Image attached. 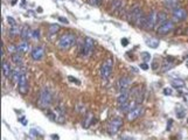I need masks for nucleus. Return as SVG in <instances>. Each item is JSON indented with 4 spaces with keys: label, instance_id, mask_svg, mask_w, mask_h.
I'll list each match as a JSON object with an SVG mask.
<instances>
[{
    "label": "nucleus",
    "instance_id": "f257e3e1",
    "mask_svg": "<svg viewBox=\"0 0 188 140\" xmlns=\"http://www.w3.org/2000/svg\"><path fill=\"white\" fill-rule=\"evenodd\" d=\"M128 21L135 25V26H139V27L144 28L145 22H146V15L143 13V9L140 8L139 5H135L131 8V11L128 13Z\"/></svg>",
    "mask_w": 188,
    "mask_h": 140
},
{
    "label": "nucleus",
    "instance_id": "f03ea898",
    "mask_svg": "<svg viewBox=\"0 0 188 140\" xmlns=\"http://www.w3.org/2000/svg\"><path fill=\"white\" fill-rule=\"evenodd\" d=\"M76 43V35L71 33H64L62 34L57 40V47L61 50H68Z\"/></svg>",
    "mask_w": 188,
    "mask_h": 140
},
{
    "label": "nucleus",
    "instance_id": "7ed1b4c3",
    "mask_svg": "<svg viewBox=\"0 0 188 140\" xmlns=\"http://www.w3.org/2000/svg\"><path fill=\"white\" fill-rule=\"evenodd\" d=\"M53 103V95L50 90L47 88H43L40 91L38 99V106L40 109H48Z\"/></svg>",
    "mask_w": 188,
    "mask_h": 140
},
{
    "label": "nucleus",
    "instance_id": "20e7f679",
    "mask_svg": "<svg viewBox=\"0 0 188 140\" xmlns=\"http://www.w3.org/2000/svg\"><path fill=\"white\" fill-rule=\"evenodd\" d=\"M113 69V61L111 59H108L106 61H104V63L101 67V77L102 80H108L110 77V75L112 73Z\"/></svg>",
    "mask_w": 188,
    "mask_h": 140
},
{
    "label": "nucleus",
    "instance_id": "39448f33",
    "mask_svg": "<svg viewBox=\"0 0 188 140\" xmlns=\"http://www.w3.org/2000/svg\"><path fill=\"white\" fill-rule=\"evenodd\" d=\"M121 126H123V119L121 117H116V118H113L109 123V125H108V133L110 135H115V134L118 133V131L121 128Z\"/></svg>",
    "mask_w": 188,
    "mask_h": 140
},
{
    "label": "nucleus",
    "instance_id": "423d86ee",
    "mask_svg": "<svg viewBox=\"0 0 188 140\" xmlns=\"http://www.w3.org/2000/svg\"><path fill=\"white\" fill-rule=\"evenodd\" d=\"M157 23H158V13L152 11V12H150L149 14L146 15V22H145L144 28L147 30H151L156 27Z\"/></svg>",
    "mask_w": 188,
    "mask_h": 140
},
{
    "label": "nucleus",
    "instance_id": "0eeeda50",
    "mask_svg": "<svg viewBox=\"0 0 188 140\" xmlns=\"http://www.w3.org/2000/svg\"><path fill=\"white\" fill-rule=\"evenodd\" d=\"M144 113V106L142 104H137L132 110L128 113V121H133L137 120L138 118H140Z\"/></svg>",
    "mask_w": 188,
    "mask_h": 140
},
{
    "label": "nucleus",
    "instance_id": "6e6552de",
    "mask_svg": "<svg viewBox=\"0 0 188 140\" xmlns=\"http://www.w3.org/2000/svg\"><path fill=\"white\" fill-rule=\"evenodd\" d=\"M18 90L21 95H27L28 90H29V87H28V80H27V74L26 71L21 75L20 80L18 82Z\"/></svg>",
    "mask_w": 188,
    "mask_h": 140
},
{
    "label": "nucleus",
    "instance_id": "1a4fd4ad",
    "mask_svg": "<svg viewBox=\"0 0 188 140\" xmlns=\"http://www.w3.org/2000/svg\"><path fill=\"white\" fill-rule=\"evenodd\" d=\"M94 47H95V41L91 37H85L84 39V42H83V49H82L83 56H89L91 53L94 52Z\"/></svg>",
    "mask_w": 188,
    "mask_h": 140
},
{
    "label": "nucleus",
    "instance_id": "9d476101",
    "mask_svg": "<svg viewBox=\"0 0 188 140\" xmlns=\"http://www.w3.org/2000/svg\"><path fill=\"white\" fill-rule=\"evenodd\" d=\"M174 29V22L173 21H167L164 22L162 25H160L158 27V34L159 35H166V34H168V33H171L172 30Z\"/></svg>",
    "mask_w": 188,
    "mask_h": 140
},
{
    "label": "nucleus",
    "instance_id": "9b49d317",
    "mask_svg": "<svg viewBox=\"0 0 188 140\" xmlns=\"http://www.w3.org/2000/svg\"><path fill=\"white\" fill-rule=\"evenodd\" d=\"M187 18V12L183 9V8H175L172 12V19H173V22H180L182 20H185Z\"/></svg>",
    "mask_w": 188,
    "mask_h": 140
},
{
    "label": "nucleus",
    "instance_id": "f8f14e48",
    "mask_svg": "<svg viewBox=\"0 0 188 140\" xmlns=\"http://www.w3.org/2000/svg\"><path fill=\"white\" fill-rule=\"evenodd\" d=\"M49 116H50V118L53 119V120L60 123V124H63V123L66 121L64 114H63L59 109H56V110H54V111H50V112H49Z\"/></svg>",
    "mask_w": 188,
    "mask_h": 140
},
{
    "label": "nucleus",
    "instance_id": "ddd939ff",
    "mask_svg": "<svg viewBox=\"0 0 188 140\" xmlns=\"http://www.w3.org/2000/svg\"><path fill=\"white\" fill-rule=\"evenodd\" d=\"M124 0H112V4H111V9L112 12L117 13V14H121L124 9Z\"/></svg>",
    "mask_w": 188,
    "mask_h": 140
},
{
    "label": "nucleus",
    "instance_id": "4468645a",
    "mask_svg": "<svg viewBox=\"0 0 188 140\" xmlns=\"http://www.w3.org/2000/svg\"><path fill=\"white\" fill-rule=\"evenodd\" d=\"M130 85H131V81L128 77H121L119 82H118V87H119V91L121 92H126L130 89Z\"/></svg>",
    "mask_w": 188,
    "mask_h": 140
},
{
    "label": "nucleus",
    "instance_id": "2eb2a0df",
    "mask_svg": "<svg viewBox=\"0 0 188 140\" xmlns=\"http://www.w3.org/2000/svg\"><path fill=\"white\" fill-rule=\"evenodd\" d=\"M30 55H32V57H33L34 61H40V60L43 59V56H45V50L41 47H35V48H33Z\"/></svg>",
    "mask_w": 188,
    "mask_h": 140
},
{
    "label": "nucleus",
    "instance_id": "dca6fc26",
    "mask_svg": "<svg viewBox=\"0 0 188 140\" xmlns=\"http://www.w3.org/2000/svg\"><path fill=\"white\" fill-rule=\"evenodd\" d=\"M12 73H13V70H12V68H11V64L8 63L7 61H2V74L5 77H12Z\"/></svg>",
    "mask_w": 188,
    "mask_h": 140
},
{
    "label": "nucleus",
    "instance_id": "f3484780",
    "mask_svg": "<svg viewBox=\"0 0 188 140\" xmlns=\"http://www.w3.org/2000/svg\"><path fill=\"white\" fill-rule=\"evenodd\" d=\"M29 50V43L23 40L19 44H16V52L18 53H27Z\"/></svg>",
    "mask_w": 188,
    "mask_h": 140
},
{
    "label": "nucleus",
    "instance_id": "a211bd4d",
    "mask_svg": "<svg viewBox=\"0 0 188 140\" xmlns=\"http://www.w3.org/2000/svg\"><path fill=\"white\" fill-rule=\"evenodd\" d=\"M11 59H12V61H13V63H15L16 66H21L22 64V56L20 55V53H13L12 55H11Z\"/></svg>",
    "mask_w": 188,
    "mask_h": 140
},
{
    "label": "nucleus",
    "instance_id": "6ab92c4d",
    "mask_svg": "<svg viewBox=\"0 0 188 140\" xmlns=\"http://www.w3.org/2000/svg\"><path fill=\"white\" fill-rule=\"evenodd\" d=\"M128 97H130V92H128V91H126V92H121V95L117 98V103H118V105H121V104L128 102Z\"/></svg>",
    "mask_w": 188,
    "mask_h": 140
},
{
    "label": "nucleus",
    "instance_id": "aec40b11",
    "mask_svg": "<svg viewBox=\"0 0 188 140\" xmlns=\"http://www.w3.org/2000/svg\"><path fill=\"white\" fill-rule=\"evenodd\" d=\"M23 73H25V71L21 70V69H19V68L14 69V70H13V73H12V80H13V82H14V83L19 82L20 77H21V75H22Z\"/></svg>",
    "mask_w": 188,
    "mask_h": 140
},
{
    "label": "nucleus",
    "instance_id": "412c9836",
    "mask_svg": "<svg viewBox=\"0 0 188 140\" xmlns=\"http://www.w3.org/2000/svg\"><path fill=\"white\" fill-rule=\"evenodd\" d=\"M30 36H33V33H30V29L28 26H23V28L21 29V37L23 40L27 41V39H29Z\"/></svg>",
    "mask_w": 188,
    "mask_h": 140
},
{
    "label": "nucleus",
    "instance_id": "4be33fe9",
    "mask_svg": "<svg viewBox=\"0 0 188 140\" xmlns=\"http://www.w3.org/2000/svg\"><path fill=\"white\" fill-rule=\"evenodd\" d=\"M185 85H186V83L183 80H180V78H175L172 81V87L175 89H182L185 88Z\"/></svg>",
    "mask_w": 188,
    "mask_h": 140
},
{
    "label": "nucleus",
    "instance_id": "5701e85b",
    "mask_svg": "<svg viewBox=\"0 0 188 140\" xmlns=\"http://www.w3.org/2000/svg\"><path fill=\"white\" fill-rule=\"evenodd\" d=\"M18 35H21V29L19 28V26H14L9 28V37H15Z\"/></svg>",
    "mask_w": 188,
    "mask_h": 140
},
{
    "label": "nucleus",
    "instance_id": "b1692460",
    "mask_svg": "<svg viewBox=\"0 0 188 140\" xmlns=\"http://www.w3.org/2000/svg\"><path fill=\"white\" fill-rule=\"evenodd\" d=\"M59 29H60V26H59L57 23H50V25L48 26V33H49L50 35L56 34Z\"/></svg>",
    "mask_w": 188,
    "mask_h": 140
},
{
    "label": "nucleus",
    "instance_id": "393cba45",
    "mask_svg": "<svg viewBox=\"0 0 188 140\" xmlns=\"http://www.w3.org/2000/svg\"><path fill=\"white\" fill-rule=\"evenodd\" d=\"M171 59H167L164 62V66H162V71L164 73H166V71H168L169 69H172L174 67V63H173V61H169Z\"/></svg>",
    "mask_w": 188,
    "mask_h": 140
},
{
    "label": "nucleus",
    "instance_id": "a878e982",
    "mask_svg": "<svg viewBox=\"0 0 188 140\" xmlns=\"http://www.w3.org/2000/svg\"><path fill=\"white\" fill-rule=\"evenodd\" d=\"M146 44H147L149 47H151V48H158L159 40L151 37V39H147V40H146Z\"/></svg>",
    "mask_w": 188,
    "mask_h": 140
},
{
    "label": "nucleus",
    "instance_id": "bb28decb",
    "mask_svg": "<svg viewBox=\"0 0 188 140\" xmlns=\"http://www.w3.org/2000/svg\"><path fill=\"white\" fill-rule=\"evenodd\" d=\"M165 5L167 8H173V9H175V8H178L179 6H178V0H166L165 1Z\"/></svg>",
    "mask_w": 188,
    "mask_h": 140
},
{
    "label": "nucleus",
    "instance_id": "cd10ccee",
    "mask_svg": "<svg viewBox=\"0 0 188 140\" xmlns=\"http://www.w3.org/2000/svg\"><path fill=\"white\" fill-rule=\"evenodd\" d=\"M167 21V14L166 13H158V23L159 25H162L164 22Z\"/></svg>",
    "mask_w": 188,
    "mask_h": 140
},
{
    "label": "nucleus",
    "instance_id": "c85d7f7f",
    "mask_svg": "<svg viewBox=\"0 0 188 140\" xmlns=\"http://www.w3.org/2000/svg\"><path fill=\"white\" fill-rule=\"evenodd\" d=\"M176 116H178V118H183L186 116V111H185V109L182 106H178V109H176Z\"/></svg>",
    "mask_w": 188,
    "mask_h": 140
},
{
    "label": "nucleus",
    "instance_id": "c756f323",
    "mask_svg": "<svg viewBox=\"0 0 188 140\" xmlns=\"http://www.w3.org/2000/svg\"><path fill=\"white\" fill-rule=\"evenodd\" d=\"M142 59L145 63H147V62H150L151 61V54L147 52H143L142 53Z\"/></svg>",
    "mask_w": 188,
    "mask_h": 140
},
{
    "label": "nucleus",
    "instance_id": "7c9ffc66",
    "mask_svg": "<svg viewBox=\"0 0 188 140\" xmlns=\"http://www.w3.org/2000/svg\"><path fill=\"white\" fill-rule=\"evenodd\" d=\"M7 21H8V23H9V26H11V27H14V26H18V23H16V21H15L14 19L12 18V16H7Z\"/></svg>",
    "mask_w": 188,
    "mask_h": 140
},
{
    "label": "nucleus",
    "instance_id": "2f4dec72",
    "mask_svg": "<svg viewBox=\"0 0 188 140\" xmlns=\"http://www.w3.org/2000/svg\"><path fill=\"white\" fill-rule=\"evenodd\" d=\"M102 2V0H89V4L92 6H99Z\"/></svg>",
    "mask_w": 188,
    "mask_h": 140
},
{
    "label": "nucleus",
    "instance_id": "473e14b6",
    "mask_svg": "<svg viewBox=\"0 0 188 140\" xmlns=\"http://www.w3.org/2000/svg\"><path fill=\"white\" fill-rule=\"evenodd\" d=\"M92 119V116L91 114H89L88 117H87V123H84V127H89V125H90V120Z\"/></svg>",
    "mask_w": 188,
    "mask_h": 140
},
{
    "label": "nucleus",
    "instance_id": "72a5a7b5",
    "mask_svg": "<svg viewBox=\"0 0 188 140\" xmlns=\"http://www.w3.org/2000/svg\"><path fill=\"white\" fill-rule=\"evenodd\" d=\"M172 89H169V88H165L164 89V94H165L166 96H169V95H172Z\"/></svg>",
    "mask_w": 188,
    "mask_h": 140
},
{
    "label": "nucleus",
    "instance_id": "f704fd0d",
    "mask_svg": "<svg viewBox=\"0 0 188 140\" xmlns=\"http://www.w3.org/2000/svg\"><path fill=\"white\" fill-rule=\"evenodd\" d=\"M68 78H69V81L70 82H74V83H76V84H80V81H77V78L73 77V76H69Z\"/></svg>",
    "mask_w": 188,
    "mask_h": 140
},
{
    "label": "nucleus",
    "instance_id": "c9c22d12",
    "mask_svg": "<svg viewBox=\"0 0 188 140\" xmlns=\"http://www.w3.org/2000/svg\"><path fill=\"white\" fill-rule=\"evenodd\" d=\"M128 44V39H125V37H124V39H121V46H123V47H126Z\"/></svg>",
    "mask_w": 188,
    "mask_h": 140
},
{
    "label": "nucleus",
    "instance_id": "e433bc0d",
    "mask_svg": "<svg viewBox=\"0 0 188 140\" xmlns=\"http://www.w3.org/2000/svg\"><path fill=\"white\" fill-rule=\"evenodd\" d=\"M33 37H35V39H38V37H40V30H34L33 32Z\"/></svg>",
    "mask_w": 188,
    "mask_h": 140
},
{
    "label": "nucleus",
    "instance_id": "4c0bfd02",
    "mask_svg": "<svg viewBox=\"0 0 188 140\" xmlns=\"http://www.w3.org/2000/svg\"><path fill=\"white\" fill-rule=\"evenodd\" d=\"M140 68H142L143 70H149V66H147V63H145V62L140 64Z\"/></svg>",
    "mask_w": 188,
    "mask_h": 140
},
{
    "label": "nucleus",
    "instance_id": "58836bf2",
    "mask_svg": "<svg viewBox=\"0 0 188 140\" xmlns=\"http://www.w3.org/2000/svg\"><path fill=\"white\" fill-rule=\"evenodd\" d=\"M52 138H53V140H60V137L57 134H52Z\"/></svg>",
    "mask_w": 188,
    "mask_h": 140
},
{
    "label": "nucleus",
    "instance_id": "ea45409f",
    "mask_svg": "<svg viewBox=\"0 0 188 140\" xmlns=\"http://www.w3.org/2000/svg\"><path fill=\"white\" fill-rule=\"evenodd\" d=\"M59 20H60L61 22H63V23H68V20L67 19H64V18H59Z\"/></svg>",
    "mask_w": 188,
    "mask_h": 140
}]
</instances>
